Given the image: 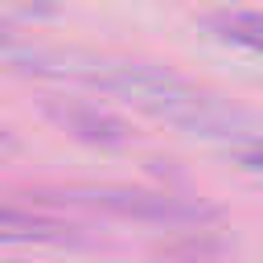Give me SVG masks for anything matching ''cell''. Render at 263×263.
Returning a JSON list of instances; mask_svg holds the SVG:
<instances>
[{"label":"cell","mask_w":263,"mask_h":263,"mask_svg":"<svg viewBox=\"0 0 263 263\" xmlns=\"http://www.w3.org/2000/svg\"><path fill=\"white\" fill-rule=\"evenodd\" d=\"M70 205H86V210H103L115 218H132V222H156V226H197L210 222L214 210L177 193H152V189H66L62 193Z\"/></svg>","instance_id":"obj_1"},{"label":"cell","mask_w":263,"mask_h":263,"mask_svg":"<svg viewBox=\"0 0 263 263\" xmlns=\"http://www.w3.org/2000/svg\"><path fill=\"white\" fill-rule=\"evenodd\" d=\"M0 66L21 70V74H37V78H58V82H86V86H103V74H107L103 58L45 49V45L25 41L21 33L4 29V25H0Z\"/></svg>","instance_id":"obj_2"},{"label":"cell","mask_w":263,"mask_h":263,"mask_svg":"<svg viewBox=\"0 0 263 263\" xmlns=\"http://www.w3.org/2000/svg\"><path fill=\"white\" fill-rule=\"evenodd\" d=\"M45 111H49V119H58L70 136H78V140H86V144L111 148V144H123V140H127V127H123L115 115L99 111L95 103H49Z\"/></svg>","instance_id":"obj_3"},{"label":"cell","mask_w":263,"mask_h":263,"mask_svg":"<svg viewBox=\"0 0 263 263\" xmlns=\"http://www.w3.org/2000/svg\"><path fill=\"white\" fill-rule=\"evenodd\" d=\"M70 238H74V226L53 214L25 210V205H0V242L29 247V242H70Z\"/></svg>","instance_id":"obj_4"},{"label":"cell","mask_w":263,"mask_h":263,"mask_svg":"<svg viewBox=\"0 0 263 263\" xmlns=\"http://www.w3.org/2000/svg\"><path fill=\"white\" fill-rule=\"evenodd\" d=\"M205 29L218 41L263 58V12H255V8H218V12L205 16Z\"/></svg>","instance_id":"obj_5"},{"label":"cell","mask_w":263,"mask_h":263,"mask_svg":"<svg viewBox=\"0 0 263 263\" xmlns=\"http://www.w3.org/2000/svg\"><path fill=\"white\" fill-rule=\"evenodd\" d=\"M230 156H234V164H238L242 173H255V177H263V140H259V136L230 144Z\"/></svg>","instance_id":"obj_6"},{"label":"cell","mask_w":263,"mask_h":263,"mask_svg":"<svg viewBox=\"0 0 263 263\" xmlns=\"http://www.w3.org/2000/svg\"><path fill=\"white\" fill-rule=\"evenodd\" d=\"M0 144H8V136H4V132H0Z\"/></svg>","instance_id":"obj_7"}]
</instances>
